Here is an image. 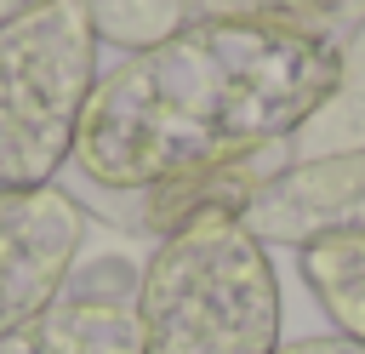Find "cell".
<instances>
[{
    "instance_id": "1",
    "label": "cell",
    "mask_w": 365,
    "mask_h": 354,
    "mask_svg": "<svg viewBox=\"0 0 365 354\" xmlns=\"http://www.w3.org/2000/svg\"><path fill=\"white\" fill-rule=\"evenodd\" d=\"M331 86V46L274 23L194 17L171 40L97 74L74 171L103 194L188 183L291 143Z\"/></svg>"
},
{
    "instance_id": "2",
    "label": "cell",
    "mask_w": 365,
    "mask_h": 354,
    "mask_svg": "<svg viewBox=\"0 0 365 354\" xmlns=\"http://www.w3.org/2000/svg\"><path fill=\"white\" fill-rule=\"evenodd\" d=\"M137 320L143 354H274L279 280L268 246L228 206L182 217L143 263Z\"/></svg>"
},
{
    "instance_id": "3",
    "label": "cell",
    "mask_w": 365,
    "mask_h": 354,
    "mask_svg": "<svg viewBox=\"0 0 365 354\" xmlns=\"http://www.w3.org/2000/svg\"><path fill=\"white\" fill-rule=\"evenodd\" d=\"M97 91V34L80 0L0 23V188H46L74 160Z\"/></svg>"
},
{
    "instance_id": "4",
    "label": "cell",
    "mask_w": 365,
    "mask_h": 354,
    "mask_svg": "<svg viewBox=\"0 0 365 354\" xmlns=\"http://www.w3.org/2000/svg\"><path fill=\"white\" fill-rule=\"evenodd\" d=\"M80 246L86 206L68 188H0V337L34 320L63 291L80 263Z\"/></svg>"
},
{
    "instance_id": "5",
    "label": "cell",
    "mask_w": 365,
    "mask_h": 354,
    "mask_svg": "<svg viewBox=\"0 0 365 354\" xmlns=\"http://www.w3.org/2000/svg\"><path fill=\"white\" fill-rule=\"evenodd\" d=\"M240 223L262 246H297V251L314 240L365 234V148L274 166L240 206Z\"/></svg>"
},
{
    "instance_id": "6",
    "label": "cell",
    "mask_w": 365,
    "mask_h": 354,
    "mask_svg": "<svg viewBox=\"0 0 365 354\" xmlns=\"http://www.w3.org/2000/svg\"><path fill=\"white\" fill-rule=\"evenodd\" d=\"M137 280V263L91 257L34 320L0 337V354H143Z\"/></svg>"
},
{
    "instance_id": "7",
    "label": "cell",
    "mask_w": 365,
    "mask_h": 354,
    "mask_svg": "<svg viewBox=\"0 0 365 354\" xmlns=\"http://www.w3.org/2000/svg\"><path fill=\"white\" fill-rule=\"evenodd\" d=\"M336 148H365V23L342 40V51H336V86L297 126V137L285 143V160L336 154Z\"/></svg>"
},
{
    "instance_id": "8",
    "label": "cell",
    "mask_w": 365,
    "mask_h": 354,
    "mask_svg": "<svg viewBox=\"0 0 365 354\" xmlns=\"http://www.w3.org/2000/svg\"><path fill=\"white\" fill-rule=\"evenodd\" d=\"M302 280L342 337L365 343V234H336L302 246Z\"/></svg>"
},
{
    "instance_id": "9",
    "label": "cell",
    "mask_w": 365,
    "mask_h": 354,
    "mask_svg": "<svg viewBox=\"0 0 365 354\" xmlns=\"http://www.w3.org/2000/svg\"><path fill=\"white\" fill-rule=\"evenodd\" d=\"M194 17H245V23H274L291 34H308L331 51L365 23V0H194Z\"/></svg>"
},
{
    "instance_id": "10",
    "label": "cell",
    "mask_w": 365,
    "mask_h": 354,
    "mask_svg": "<svg viewBox=\"0 0 365 354\" xmlns=\"http://www.w3.org/2000/svg\"><path fill=\"white\" fill-rule=\"evenodd\" d=\"M80 11L91 23L97 46H120L125 57L148 51L194 23V0H80Z\"/></svg>"
},
{
    "instance_id": "11",
    "label": "cell",
    "mask_w": 365,
    "mask_h": 354,
    "mask_svg": "<svg viewBox=\"0 0 365 354\" xmlns=\"http://www.w3.org/2000/svg\"><path fill=\"white\" fill-rule=\"evenodd\" d=\"M274 354H365V343H354V337H297V343H279Z\"/></svg>"
},
{
    "instance_id": "12",
    "label": "cell",
    "mask_w": 365,
    "mask_h": 354,
    "mask_svg": "<svg viewBox=\"0 0 365 354\" xmlns=\"http://www.w3.org/2000/svg\"><path fill=\"white\" fill-rule=\"evenodd\" d=\"M40 6H51V0H0V23H11V17H29V11H40Z\"/></svg>"
}]
</instances>
